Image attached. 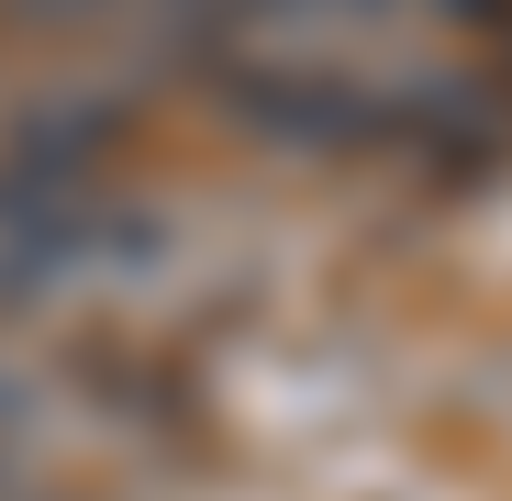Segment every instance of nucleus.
<instances>
[{"label": "nucleus", "instance_id": "f257e3e1", "mask_svg": "<svg viewBox=\"0 0 512 501\" xmlns=\"http://www.w3.org/2000/svg\"><path fill=\"white\" fill-rule=\"evenodd\" d=\"M23 12H112V0H23Z\"/></svg>", "mask_w": 512, "mask_h": 501}]
</instances>
